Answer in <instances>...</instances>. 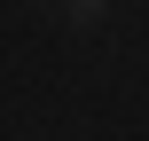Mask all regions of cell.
<instances>
[{
  "label": "cell",
  "instance_id": "1",
  "mask_svg": "<svg viewBox=\"0 0 149 141\" xmlns=\"http://www.w3.org/2000/svg\"><path fill=\"white\" fill-rule=\"evenodd\" d=\"M63 16H71V24H79V31H94V24H102V16H110V0H63Z\"/></svg>",
  "mask_w": 149,
  "mask_h": 141
}]
</instances>
